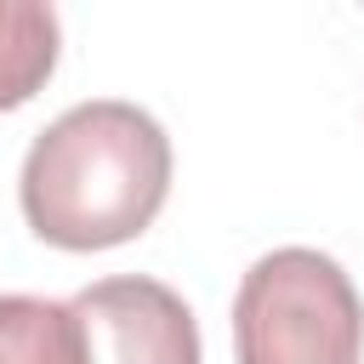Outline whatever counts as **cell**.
<instances>
[{
	"label": "cell",
	"mask_w": 364,
	"mask_h": 364,
	"mask_svg": "<svg viewBox=\"0 0 364 364\" xmlns=\"http://www.w3.org/2000/svg\"><path fill=\"white\" fill-rule=\"evenodd\" d=\"M171 193L165 125L119 97L57 114L23 154L17 205L34 239L57 250H114L154 228Z\"/></svg>",
	"instance_id": "obj_1"
},
{
	"label": "cell",
	"mask_w": 364,
	"mask_h": 364,
	"mask_svg": "<svg viewBox=\"0 0 364 364\" xmlns=\"http://www.w3.org/2000/svg\"><path fill=\"white\" fill-rule=\"evenodd\" d=\"M233 353L239 364H358L364 301L347 267L307 245L256 256L233 296Z\"/></svg>",
	"instance_id": "obj_2"
},
{
	"label": "cell",
	"mask_w": 364,
	"mask_h": 364,
	"mask_svg": "<svg viewBox=\"0 0 364 364\" xmlns=\"http://www.w3.org/2000/svg\"><path fill=\"white\" fill-rule=\"evenodd\" d=\"M68 307L85 330V364H205L193 307L148 273L97 279Z\"/></svg>",
	"instance_id": "obj_3"
},
{
	"label": "cell",
	"mask_w": 364,
	"mask_h": 364,
	"mask_svg": "<svg viewBox=\"0 0 364 364\" xmlns=\"http://www.w3.org/2000/svg\"><path fill=\"white\" fill-rule=\"evenodd\" d=\"M63 51V23L40 0H0V114L46 91Z\"/></svg>",
	"instance_id": "obj_4"
},
{
	"label": "cell",
	"mask_w": 364,
	"mask_h": 364,
	"mask_svg": "<svg viewBox=\"0 0 364 364\" xmlns=\"http://www.w3.org/2000/svg\"><path fill=\"white\" fill-rule=\"evenodd\" d=\"M0 364H85V330L68 301L0 296Z\"/></svg>",
	"instance_id": "obj_5"
}]
</instances>
